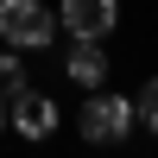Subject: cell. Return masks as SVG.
Segmentation results:
<instances>
[{
  "label": "cell",
  "instance_id": "cell-1",
  "mask_svg": "<svg viewBox=\"0 0 158 158\" xmlns=\"http://www.w3.org/2000/svg\"><path fill=\"white\" fill-rule=\"evenodd\" d=\"M133 120H139L133 95H114V89H89L82 114H76V127H82L89 146H120V139L133 133Z\"/></svg>",
  "mask_w": 158,
  "mask_h": 158
},
{
  "label": "cell",
  "instance_id": "cell-2",
  "mask_svg": "<svg viewBox=\"0 0 158 158\" xmlns=\"http://www.w3.org/2000/svg\"><path fill=\"white\" fill-rule=\"evenodd\" d=\"M0 38L13 51H51L57 13H44V0H0Z\"/></svg>",
  "mask_w": 158,
  "mask_h": 158
},
{
  "label": "cell",
  "instance_id": "cell-3",
  "mask_svg": "<svg viewBox=\"0 0 158 158\" xmlns=\"http://www.w3.org/2000/svg\"><path fill=\"white\" fill-rule=\"evenodd\" d=\"M57 25L70 38H108L114 25H120V0H63Z\"/></svg>",
  "mask_w": 158,
  "mask_h": 158
},
{
  "label": "cell",
  "instance_id": "cell-4",
  "mask_svg": "<svg viewBox=\"0 0 158 158\" xmlns=\"http://www.w3.org/2000/svg\"><path fill=\"white\" fill-rule=\"evenodd\" d=\"M6 120L19 127L25 139H51V127H57V101L38 95V89H25V95H13V101H6Z\"/></svg>",
  "mask_w": 158,
  "mask_h": 158
},
{
  "label": "cell",
  "instance_id": "cell-5",
  "mask_svg": "<svg viewBox=\"0 0 158 158\" xmlns=\"http://www.w3.org/2000/svg\"><path fill=\"white\" fill-rule=\"evenodd\" d=\"M63 76L82 82V89H101V82H108V51H101V38H76L70 57H63Z\"/></svg>",
  "mask_w": 158,
  "mask_h": 158
},
{
  "label": "cell",
  "instance_id": "cell-6",
  "mask_svg": "<svg viewBox=\"0 0 158 158\" xmlns=\"http://www.w3.org/2000/svg\"><path fill=\"white\" fill-rule=\"evenodd\" d=\"M25 63H19V51H0V101H13V95H25Z\"/></svg>",
  "mask_w": 158,
  "mask_h": 158
},
{
  "label": "cell",
  "instance_id": "cell-7",
  "mask_svg": "<svg viewBox=\"0 0 158 158\" xmlns=\"http://www.w3.org/2000/svg\"><path fill=\"white\" fill-rule=\"evenodd\" d=\"M133 108H139V120H146V133H158V76L133 95Z\"/></svg>",
  "mask_w": 158,
  "mask_h": 158
},
{
  "label": "cell",
  "instance_id": "cell-8",
  "mask_svg": "<svg viewBox=\"0 0 158 158\" xmlns=\"http://www.w3.org/2000/svg\"><path fill=\"white\" fill-rule=\"evenodd\" d=\"M0 127H6V101H0Z\"/></svg>",
  "mask_w": 158,
  "mask_h": 158
}]
</instances>
